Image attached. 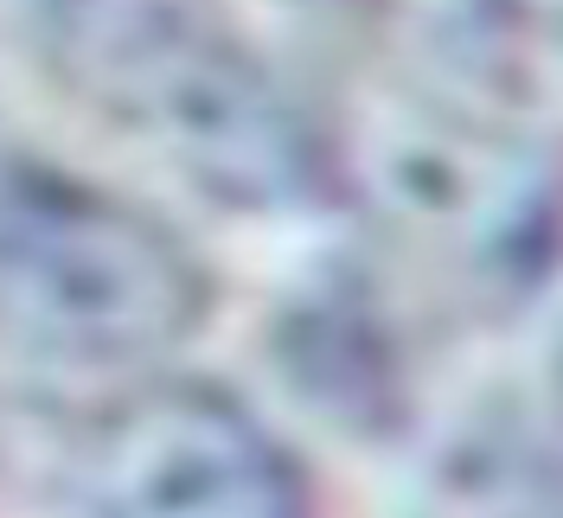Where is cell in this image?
I'll use <instances>...</instances> for the list:
<instances>
[{"label":"cell","mask_w":563,"mask_h":518,"mask_svg":"<svg viewBox=\"0 0 563 518\" xmlns=\"http://www.w3.org/2000/svg\"><path fill=\"white\" fill-rule=\"evenodd\" d=\"M52 84L90 122L224 211H301L333 141L218 0H26Z\"/></svg>","instance_id":"6da1fadb"},{"label":"cell","mask_w":563,"mask_h":518,"mask_svg":"<svg viewBox=\"0 0 563 518\" xmlns=\"http://www.w3.org/2000/svg\"><path fill=\"white\" fill-rule=\"evenodd\" d=\"M211 276L161 211L45 154H0V352L38 378L115 384L206 327Z\"/></svg>","instance_id":"7a4b0ae2"},{"label":"cell","mask_w":563,"mask_h":518,"mask_svg":"<svg viewBox=\"0 0 563 518\" xmlns=\"http://www.w3.org/2000/svg\"><path fill=\"white\" fill-rule=\"evenodd\" d=\"M90 518H314L295 449L244 397L206 378L115 390L84 449Z\"/></svg>","instance_id":"3957f363"},{"label":"cell","mask_w":563,"mask_h":518,"mask_svg":"<svg viewBox=\"0 0 563 518\" xmlns=\"http://www.w3.org/2000/svg\"><path fill=\"white\" fill-rule=\"evenodd\" d=\"M365 192L410 243L474 276L526 263L551 224V179L519 135H499L461 97H404L358 135Z\"/></svg>","instance_id":"277c9868"}]
</instances>
